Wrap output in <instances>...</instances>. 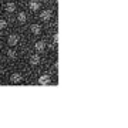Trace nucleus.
<instances>
[{
    "mask_svg": "<svg viewBox=\"0 0 128 128\" xmlns=\"http://www.w3.org/2000/svg\"><path fill=\"white\" fill-rule=\"evenodd\" d=\"M18 40H20V37H18V34H10L9 38H7V44L9 46H17L18 44Z\"/></svg>",
    "mask_w": 128,
    "mask_h": 128,
    "instance_id": "obj_1",
    "label": "nucleus"
},
{
    "mask_svg": "<svg viewBox=\"0 0 128 128\" xmlns=\"http://www.w3.org/2000/svg\"><path fill=\"white\" fill-rule=\"evenodd\" d=\"M10 81L13 82V84H20V82L23 81V76L20 73H13L10 76Z\"/></svg>",
    "mask_w": 128,
    "mask_h": 128,
    "instance_id": "obj_2",
    "label": "nucleus"
},
{
    "mask_svg": "<svg viewBox=\"0 0 128 128\" xmlns=\"http://www.w3.org/2000/svg\"><path fill=\"white\" fill-rule=\"evenodd\" d=\"M50 81H51V78H50L48 74H43V76L38 77V84H40V86H48Z\"/></svg>",
    "mask_w": 128,
    "mask_h": 128,
    "instance_id": "obj_3",
    "label": "nucleus"
},
{
    "mask_svg": "<svg viewBox=\"0 0 128 128\" xmlns=\"http://www.w3.org/2000/svg\"><path fill=\"white\" fill-rule=\"evenodd\" d=\"M51 16H53V13H51L50 10H43L40 13V18L43 20V22H48L51 18Z\"/></svg>",
    "mask_w": 128,
    "mask_h": 128,
    "instance_id": "obj_4",
    "label": "nucleus"
},
{
    "mask_svg": "<svg viewBox=\"0 0 128 128\" xmlns=\"http://www.w3.org/2000/svg\"><path fill=\"white\" fill-rule=\"evenodd\" d=\"M34 50L37 51V53H43V51L46 50V43L44 41H37L36 44H34Z\"/></svg>",
    "mask_w": 128,
    "mask_h": 128,
    "instance_id": "obj_5",
    "label": "nucleus"
},
{
    "mask_svg": "<svg viewBox=\"0 0 128 128\" xmlns=\"http://www.w3.org/2000/svg\"><path fill=\"white\" fill-rule=\"evenodd\" d=\"M28 61H30V64H32V66H37V64H40L41 58H40V56L36 53V54L30 56V60H28Z\"/></svg>",
    "mask_w": 128,
    "mask_h": 128,
    "instance_id": "obj_6",
    "label": "nucleus"
},
{
    "mask_svg": "<svg viewBox=\"0 0 128 128\" xmlns=\"http://www.w3.org/2000/svg\"><path fill=\"white\" fill-rule=\"evenodd\" d=\"M4 9H6V12H7V13H14V12H16V9H17V6L14 4L13 2H9V3H6Z\"/></svg>",
    "mask_w": 128,
    "mask_h": 128,
    "instance_id": "obj_7",
    "label": "nucleus"
},
{
    "mask_svg": "<svg viewBox=\"0 0 128 128\" xmlns=\"http://www.w3.org/2000/svg\"><path fill=\"white\" fill-rule=\"evenodd\" d=\"M40 2H37V0H32L30 3H28V7H30V10L32 12H37V10L40 9Z\"/></svg>",
    "mask_w": 128,
    "mask_h": 128,
    "instance_id": "obj_8",
    "label": "nucleus"
},
{
    "mask_svg": "<svg viewBox=\"0 0 128 128\" xmlns=\"http://www.w3.org/2000/svg\"><path fill=\"white\" fill-rule=\"evenodd\" d=\"M41 26L40 24H32V27H30V30H32V33L33 34H40L41 33Z\"/></svg>",
    "mask_w": 128,
    "mask_h": 128,
    "instance_id": "obj_9",
    "label": "nucleus"
},
{
    "mask_svg": "<svg viewBox=\"0 0 128 128\" xmlns=\"http://www.w3.org/2000/svg\"><path fill=\"white\" fill-rule=\"evenodd\" d=\"M17 20L20 22V23H24V22L27 20V14L24 13V12H20V13L17 14Z\"/></svg>",
    "mask_w": 128,
    "mask_h": 128,
    "instance_id": "obj_10",
    "label": "nucleus"
},
{
    "mask_svg": "<svg viewBox=\"0 0 128 128\" xmlns=\"http://www.w3.org/2000/svg\"><path fill=\"white\" fill-rule=\"evenodd\" d=\"M6 27H7V22L4 18H0V30H4Z\"/></svg>",
    "mask_w": 128,
    "mask_h": 128,
    "instance_id": "obj_11",
    "label": "nucleus"
},
{
    "mask_svg": "<svg viewBox=\"0 0 128 128\" xmlns=\"http://www.w3.org/2000/svg\"><path fill=\"white\" fill-rule=\"evenodd\" d=\"M7 56H9L10 58H16V56L17 54H16V51L14 50H7Z\"/></svg>",
    "mask_w": 128,
    "mask_h": 128,
    "instance_id": "obj_12",
    "label": "nucleus"
},
{
    "mask_svg": "<svg viewBox=\"0 0 128 128\" xmlns=\"http://www.w3.org/2000/svg\"><path fill=\"white\" fill-rule=\"evenodd\" d=\"M53 41H54V44H57V34H54V36H53Z\"/></svg>",
    "mask_w": 128,
    "mask_h": 128,
    "instance_id": "obj_13",
    "label": "nucleus"
},
{
    "mask_svg": "<svg viewBox=\"0 0 128 128\" xmlns=\"http://www.w3.org/2000/svg\"><path fill=\"white\" fill-rule=\"evenodd\" d=\"M0 48H2V44H0Z\"/></svg>",
    "mask_w": 128,
    "mask_h": 128,
    "instance_id": "obj_14",
    "label": "nucleus"
},
{
    "mask_svg": "<svg viewBox=\"0 0 128 128\" xmlns=\"http://www.w3.org/2000/svg\"><path fill=\"white\" fill-rule=\"evenodd\" d=\"M0 58H2V54H0Z\"/></svg>",
    "mask_w": 128,
    "mask_h": 128,
    "instance_id": "obj_15",
    "label": "nucleus"
},
{
    "mask_svg": "<svg viewBox=\"0 0 128 128\" xmlns=\"http://www.w3.org/2000/svg\"><path fill=\"white\" fill-rule=\"evenodd\" d=\"M54 2H57V0H54Z\"/></svg>",
    "mask_w": 128,
    "mask_h": 128,
    "instance_id": "obj_16",
    "label": "nucleus"
},
{
    "mask_svg": "<svg viewBox=\"0 0 128 128\" xmlns=\"http://www.w3.org/2000/svg\"><path fill=\"white\" fill-rule=\"evenodd\" d=\"M14 2H16V0H14Z\"/></svg>",
    "mask_w": 128,
    "mask_h": 128,
    "instance_id": "obj_17",
    "label": "nucleus"
}]
</instances>
